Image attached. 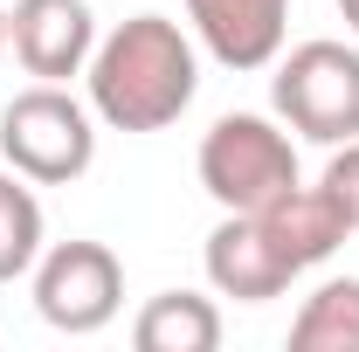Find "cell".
Returning <instances> with one entry per match:
<instances>
[{"label":"cell","mask_w":359,"mask_h":352,"mask_svg":"<svg viewBox=\"0 0 359 352\" xmlns=\"http://www.w3.org/2000/svg\"><path fill=\"white\" fill-rule=\"evenodd\" d=\"M90 111L111 132H166L201 90V55L166 14H132L90 48Z\"/></svg>","instance_id":"6da1fadb"},{"label":"cell","mask_w":359,"mask_h":352,"mask_svg":"<svg viewBox=\"0 0 359 352\" xmlns=\"http://www.w3.org/2000/svg\"><path fill=\"white\" fill-rule=\"evenodd\" d=\"M201 187L222 215H256L297 187V145L256 111H228L201 138Z\"/></svg>","instance_id":"7a4b0ae2"},{"label":"cell","mask_w":359,"mask_h":352,"mask_svg":"<svg viewBox=\"0 0 359 352\" xmlns=\"http://www.w3.org/2000/svg\"><path fill=\"white\" fill-rule=\"evenodd\" d=\"M0 159L35 187H69L97 159V125L62 83H35L0 111Z\"/></svg>","instance_id":"3957f363"},{"label":"cell","mask_w":359,"mask_h":352,"mask_svg":"<svg viewBox=\"0 0 359 352\" xmlns=\"http://www.w3.org/2000/svg\"><path fill=\"white\" fill-rule=\"evenodd\" d=\"M276 118L311 145L359 138V48L346 42H297L276 62Z\"/></svg>","instance_id":"277c9868"},{"label":"cell","mask_w":359,"mask_h":352,"mask_svg":"<svg viewBox=\"0 0 359 352\" xmlns=\"http://www.w3.org/2000/svg\"><path fill=\"white\" fill-rule=\"evenodd\" d=\"M118 304H125V269L104 242H55L35 256V311L55 332L90 339L118 318Z\"/></svg>","instance_id":"5b68a950"},{"label":"cell","mask_w":359,"mask_h":352,"mask_svg":"<svg viewBox=\"0 0 359 352\" xmlns=\"http://www.w3.org/2000/svg\"><path fill=\"white\" fill-rule=\"evenodd\" d=\"M7 48L35 83H69L90 69L97 48V14L90 0H14L7 14Z\"/></svg>","instance_id":"8992f818"},{"label":"cell","mask_w":359,"mask_h":352,"mask_svg":"<svg viewBox=\"0 0 359 352\" xmlns=\"http://www.w3.org/2000/svg\"><path fill=\"white\" fill-rule=\"evenodd\" d=\"M187 21L222 69H269L290 35V0H187Z\"/></svg>","instance_id":"52a82bcc"},{"label":"cell","mask_w":359,"mask_h":352,"mask_svg":"<svg viewBox=\"0 0 359 352\" xmlns=\"http://www.w3.org/2000/svg\"><path fill=\"white\" fill-rule=\"evenodd\" d=\"M290 276H297V269L283 263V249L263 235L256 215H228L222 228L208 235V283H215L222 297H235V304H269V297H283Z\"/></svg>","instance_id":"ba28073f"},{"label":"cell","mask_w":359,"mask_h":352,"mask_svg":"<svg viewBox=\"0 0 359 352\" xmlns=\"http://www.w3.org/2000/svg\"><path fill=\"white\" fill-rule=\"evenodd\" d=\"M256 221H263V235L283 249V263L297 269H318L353 228H346V215L332 208V194L325 187H290V194H276L269 208H256Z\"/></svg>","instance_id":"9c48e42d"},{"label":"cell","mask_w":359,"mask_h":352,"mask_svg":"<svg viewBox=\"0 0 359 352\" xmlns=\"http://www.w3.org/2000/svg\"><path fill=\"white\" fill-rule=\"evenodd\" d=\"M132 339H138V352H215L222 346V311L194 290H166L138 311Z\"/></svg>","instance_id":"30bf717a"},{"label":"cell","mask_w":359,"mask_h":352,"mask_svg":"<svg viewBox=\"0 0 359 352\" xmlns=\"http://www.w3.org/2000/svg\"><path fill=\"white\" fill-rule=\"evenodd\" d=\"M290 346L297 352H359V276L318 283L304 311L290 318Z\"/></svg>","instance_id":"8fae6325"},{"label":"cell","mask_w":359,"mask_h":352,"mask_svg":"<svg viewBox=\"0 0 359 352\" xmlns=\"http://www.w3.org/2000/svg\"><path fill=\"white\" fill-rule=\"evenodd\" d=\"M42 256V201L21 187V173H0V283L28 276Z\"/></svg>","instance_id":"7c38bea8"},{"label":"cell","mask_w":359,"mask_h":352,"mask_svg":"<svg viewBox=\"0 0 359 352\" xmlns=\"http://www.w3.org/2000/svg\"><path fill=\"white\" fill-rule=\"evenodd\" d=\"M318 187L332 194V208L346 215V228H359V138L332 145V166H325V180H318Z\"/></svg>","instance_id":"4fadbf2b"},{"label":"cell","mask_w":359,"mask_h":352,"mask_svg":"<svg viewBox=\"0 0 359 352\" xmlns=\"http://www.w3.org/2000/svg\"><path fill=\"white\" fill-rule=\"evenodd\" d=\"M339 14H346V28L359 35V0H339Z\"/></svg>","instance_id":"5bb4252c"},{"label":"cell","mask_w":359,"mask_h":352,"mask_svg":"<svg viewBox=\"0 0 359 352\" xmlns=\"http://www.w3.org/2000/svg\"><path fill=\"white\" fill-rule=\"evenodd\" d=\"M0 55H7V14H0Z\"/></svg>","instance_id":"9a60e30c"}]
</instances>
